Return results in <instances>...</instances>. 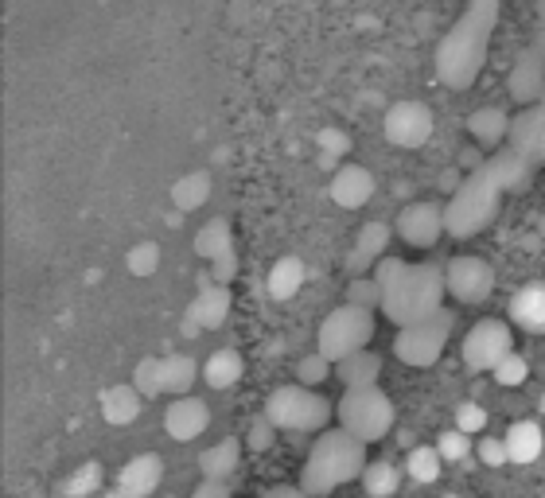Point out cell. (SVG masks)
I'll return each mask as SVG.
<instances>
[{
	"mask_svg": "<svg viewBox=\"0 0 545 498\" xmlns=\"http://www.w3.org/2000/svg\"><path fill=\"white\" fill-rule=\"evenodd\" d=\"M366 444L355 440L351 432L343 428H327L312 440L308 456H304V467H300V491H308L312 498H327L335 495L339 487L363 479L366 471Z\"/></svg>",
	"mask_w": 545,
	"mask_h": 498,
	"instance_id": "obj_1",
	"label": "cell"
},
{
	"mask_svg": "<svg viewBox=\"0 0 545 498\" xmlns=\"http://www.w3.org/2000/svg\"><path fill=\"white\" fill-rule=\"evenodd\" d=\"M495 4H499V0H472V4H468V16L440 43L436 67H440L448 86L464 90V86L475 82V74L483 71L487 36H491V24H495Z\"/></svg>",
	"mask_w": 545,
	"mask_h": 498,
	"instance_id": "obj_2",
	"label": "cell"
},
{
	"mask_svg": "<svg viewBox=\"0 0 545 498\" xmlns=\"http://www.w3.org/2000/svg\"><path fill=\"white\" fill-rule=\"evenodd\" d=\"M444 292L448 288L440 265H405V273L382 296V316L398 327L429 320L444 308Z\"/></svg>",
	"mask_w": 545,
	"mask_h": 498,
	"instance_id": "obj_3",
	"label": "cell"
},
{
	"mask_svg": "<svg viewBox=\"0 0 545 498\" xmlns=\"http://www.w3.org/2000/svg\"><path fill=\"white\" fill-rule=\"evenodd\" d=\"M499 195H503L499 183L487 176L483 168L472 172L448 195V203H444L448 234L452 238H475V234H483L495 222V214H499Z\"/></svg>",
	"mask_w": 545,
	"mask_h": 498,
	"instance_id": "obj_4",
	"label": "cell"
},
{
	"mask_svg": "<svg viewBox=\"0 0 545 498\" xmlns=\"http://www.w3.org/2000/svg\"><path fill=\"white\" fill-rule=\"evenodd\" d=\"M331 413L335 409L327 405L324 393L308 390L300 382L277 386V390L265 397V417L273 421L277 432H312V436H320V432H327Z\"/></svg>",
	"mask_w": 545,
	"mask_h": 498,
	"instance_id": "obj_5",
	"label": "cell"
},
{
	"mask_svg": "<svg viewBox=\"0 0 545 498\" xmlns=\"http://www.w3.org/2000/svg\"><path fill=\"white\" fill-rule=\"evenodd\" d=\"M335 421L343 432H351L355 440L363 444H374L382 436L394 432V421H398V409L390 401L386 390H343L339 405H335Z\"/></svg>",
	"mask_w": 545,
	"mask_h": 498,
	"instance_id": "obj_6",
	"label": "cell"
},
{
	"mask_svg": "<svg viewBox=\"0 0 545 498\" xmlns=\"http://www.w3.org/2000/svg\"><path fill=\"white\" fill-rule=\"evenodd\" d=\"M370 339H374V312H363L355 304H339L316 327V351L331 362H343V358L366 351Z\"/></svg>",
	"mask_w": 545,
	"mask_h": 498,
	"instance_id": "obj_7",
	"label": "cell"
},
{
	"mask_svg": "<svg viewBox=\"0 0 545 498\" xmlns=\"http://www.w3.org/2000/svg\"><path fill=\"white\" fill-rule=\"evenodd\" d=\"M456 327V316L452 312H436L429 320H417V323H405L398 327L394 335V358L401 366H413V370H429L440 362L444 347H448V335Z\"/></svg>",
	"mask_w": 545,
	"mask_h": 498,
	"instance_id": "obj_8",
	"label": "cell"
},
{
	"mask_svg": "<svg viewBox=\"0 0 545 498\" xmlns=\"http://www.w3.org/2000/svg\"><path fill=\"white\" fill-rule=\"evenodd\" d=\"M507 355H514V323L495 320V316L468 327V335L460 343V358L472 374H491Z\"/></svg>",
	"mask_w": 545,
	"mask_h": 498,
	"instance_id": "obj_9",
	"label": "cell"
},
{
	"mask_svg": "<svg viewBox=\"0 0 545 498\" xmlns=\"http://www.w3.org/2000/svg\"><path fill=\"white\" fill-rule=\"evenodd\" d=\"M499 285L495 277V265L487 257H475V253H456L448 265H444V288L456 304L475 308V304H487L491 292Z\"/></svg>",
	"mask_w": 545,
	"mask_h": 498,
	"instance_id": "obj_10",
	"label": "cell"
},
{
	"mask_svg": "<svg viewBox=\"0 0 545 498\" xmlns=\"http://www.w3.org/2000/svg\"><path fill=\"white\" fill-rule=\"evenodd\" d=\"M433 129H436V117L433 109L417 98H401L394 106L382 113V137L401 148V152H417L425 144L433 141Z\"/></svg>",
	"mask_w": 545,
	"mask_h": 498,
	"instance_id": "obj_11",
	"label": "cell"
},
{
	"mask_svg": "<svg viewBox=\"0 0 545 498\" xmlns=\"http://www.w3.org/2000/svg\"><path fill=\"white\" fill-rule=\"evenodd\" d=\"M394 234L409 249H433L444 234H448V222H444V203L436 199H417L409 207H401L398 222H394Z\"/></svg>",
	"mask_w": 545,
	"mask_h": 498,
	"instance_id": "obj_12",
	"label": "cell"
},
{
	"mask_svg": "<svg viewBox=\"0 0 545 498\" xmlns=\"http://www.w3.org/2000/svg\"><path fill=\"white\" fill-rule=\"evenodd\" d=\"M374 191H378V179L370 168L363 164H339L335 172H331V183H327V195H331V203L339 207V211H363L366 203L374 199Z\"/></svg>",
	"mask_w": 545,
	"mask_h": 498,
	"instance_id": "obj_13",
	"label": "cell"
},
{
	"mask_svg": "<svg viewBox=\"0 0 545 498\" xmlns=\"http://www.w3.org/2000/svg\"><path fill=\"white\" fill-rule=\"evenodd\" d=\"M207 428H211V405H207L203 397H195V393L176 397V401L168 405V413H164V432H168L176 444L199 440Z\"/></svg>",
	"mask_w": 545,
	"mask_h": 498,
	"instance_id": "obj_14",
	"label": "cell"
},
{
	"mask_svg": "<svg viewBox=\"0 0 545 498\" xmlns=\"http://www.w3.org/2000/svg\"><path fill=\"white\" fill-rule=\"evenodd\" d=\"M390 238H394V226H386V222H366V226H359L355 246L347 253V269H351L355 277H370L374 265H378L382 257H390V253H386V249H390Z\"/></svg>",
	"mask_w": 545,
	"mask_h": 498,
	"instance_id": "obj_15",
	"label": "cell"
},
{
	"mask_svg": "<svg viewBox=\"0 0 545 498\" xmlns=\"http://www.w3.org/2000/svg\"><path fill=\"white\" fill-rule=\"evenodd\" d=\"M160 483H164V460L148 452V456H133V460L117 471L113 491L121 498H152Z\"/></svg>",
	"mask_w": 545,
	"mask_h": 498,
	"instance_id": "obj_16",
	"label": "cell"
},
{
	"mask_svg": "<svg viewBox=\"0 0 545 498\" xmlns=\"http://www.w3.org/2000/svg\"><path fill=\"white\" fill-rule=\"evenodd\" d=\"M510 323L526 335H545V281H530L510 296Z\"/></svg>",
	"mask_w": 545,
	"mask_h": 498,
	"instance_id": "obj_17",
	"label": "cell"
},
{
	"mask_svg": "<svg viewBox=\"0 0 545 498\" xmlns=\"http://www.w3.org/2000/svg\"><path fill=\"white\" fill-rule=\"evenodd\" d=\"M230 316V288L226 285H211L207 277H203V288L195 292V300H191V308H187V320L195 323L199 331H215L222 327Z\"/></svg>",
	"mask_w": 545,
	"mask_h": 498,
	"instance_id": "obj_18",
	"label": "cell"
},
{
	"mask_svg": "<svg viewBox=\"0 0 545 498\" xmlns=\"http://www.w3.org/2000/svg\"><path fill=\"white\" fill-rule=\"evenodd\" d=\"M503 444H507V456L514 467H530V463L542 460L545 452V428L542 421H514L507 428V436H503Z\"/></svg>",
	"mask_w": 545,
	"mask_h": 498,
	"instance_id": "obj_19",
	"label": "cell"
},
{
	"mask_svg": "<svg viewBox=\"0 0 545 498\" xmlns=\"http://www.w3.org/2000/svg\"><path fill=\"white\" fill-rule=\"evenodd\" d=\"M308 281V269H304V261L300 257H277L273 265H269V277H265V288H269V296L277 300V304H289L300 296V288Z\"/></svg>",
	"mask_w": 545,
	"mask_h": 498,
	"instance_id": "obj_20",
	"label": "cell"
},
{
	"mask_svg": "<svg viewBox=\"0 0 545 498\" xmlns=\"http://www.w3.org/2000/svg\"><path fill=\"white\" fill-rule=\"evenodd\" d=\"M242 374H246V358L234 347H218L203 358V382L211 390H234L242 382Z\"/></svg>",
	"mask_w": 545,
	"mask_h": 498,
	"instance_id": "obj_21",
	"label": "cell"
},
{
	"mask_svg": "<svg viewBox=\"0 0 545 498\" xmlns=\"http://www.w3.org/2000/svg\"><path fill=\"white\" fill-rule=\"evenodd\" d=\"M335 378L343 390H374L382 382V358L374 351H359V355L335 362Z\"/></svg>",
	"mask_w": 545,
	"mask_h": 498,
	"instance_id": "obj_22",
	"label": "cell"
},
{
	"mask_svg": "<svg viewBox=\"0 0 545 498\" xmlns=\"http://www.w3.org/2000/svg\"><path fill=\"white\" fill-rule=\"evenodd\" d=\"M145 409V393L137 390L133 382L129 386H113V390L102 393V417H106L113 428H125L133 425Z\"/></svg>",
	"mask_w": 545,
	"mask_h": 498,
	"instance_id": "obj_23",
	"label": "cell"
},
{
	"mask_svg": "<svg viewBox=\"0 0 545 498\" xmlns=\"http://www.w3.org/2000/svg\"><path fill=\"white\" fill-rule=\"evenodd\" d=\"M468 133H472V141L483 144V148H499L510 133V113L503 106H479L472 117H468Z\"/></svg>",
	"mask_w": 545,
	"mask_h": 498,
	"instance_id": "obj_24",
	"label": "cell"
},
{
	"mask_svg": "<svg viewBox=\"0 0 545 498\" xmlns=\"http://www.w3.org/2000/svg\"><path fill=\"white\" fill-rule=\"evenodd\" d=\"M195 257L199 261H218V257H226V253H234V234H230V222L226 218H211V222H203L199 230H195Z\"/></svg>",
	"mask_w": 545,
	"mask_h": 498,
	"instance_id": "obj_25",
	"label": "cell"
},
{
	"mask_svg": "<svg viewBox=\"0 0 545 498\" xmlns=\"http://www.w3.org/2000/svg\"><path fill=\"white\" fill-rule=\"evenodd\" d=\"M238 463H242V440L226 436V440L211 444V448L199 456V471H203L211 483H222L226 475H234V471H238Z\"/></svg>",
	"mask_w": 545,
	"mask_h": 498,
	"instance_id": "obj_26",
	"label": "cell"
},
{
	"mask_svg": "<svg viewBox=\"0 0 545 498\" xmlns=\"http://www.w3.org/2000/svg\"><path fill=\"white\" fill-rule=\"evenodd\" d=\"M359 483H363L366 498H394L405 483V467H398L394 460H370Z\"/></svg>",
	"mask_w": 545,
	"mask_h": 498,
	"instance_id": "obj_27",
	"label": "cell"
},
{
	"mask_svg": "<svg viewBox=\"0 0 545 498\" xmlns=\"http://www.w3.org/2000/svg\"><path fill=\"white\" fill-rule=\"evenodd\" d=\"M444 475V456L436 452V444H417L405 456V479L417 487H433L436 479Z\"/></svg>",
	"mask_w": 545,
	"mask_h": 498,
	"instance_id": "obj_28",
	"label": "cell"
},
{
	"mask_svg": "<svg viewBox=\"0 0 545 498\" xmlns=\"http://www.w3.org/2000/svg\"><path fill=\"white\" fill-rule=\"evenodd\" d=\"M211 172H183L176 183H172V203L176 211H199L207 199H211Z\"/></svg>",
	"mask_w": 545,
	"mask_h": 498,
	"instance_id": "obj_29",
	"label": "cell"
},
{
	"mask_svg": "<svg viewBox=\"0 0 545 498\" xmlns=\"http://www.w3.org/2000/svg\"><path fill=\"white\" fill-rule=\"evenodd\" d=\"M545 86V63L538 55H526L514 74H510V94H514V102H538V94H542Z\"/></svg>",
	"mask_w": 545,
	"mask_h": 498,
	"instance_id": "obj_30",
	"label": "cell"
},
{
	"mask_svg": "<svg viewBox=\"0 0 545 498\" xmlns=\"http://www.w3.org/2000/svg\"><path fill=\"white\" fill-rule=\"evenodd\" d=\"M195 378H203V366L191 355H168L164 358V393L187 397L195 390Z\"/></svg>",
	"mask_w": 545,
	"mask_h": 498,
	"instance_id": "obj_31",
	"label": "cell"
},
{
	"mask_svg": "<svg viewBox=\"0 0 545 498\" xmlns=\"http://www.w3.org/2000/svg\"><path fill=\"white\" fill-rule=\"evenodd\" d=\"M483 172L499 183V191H514L530 179V164L522 160V152H507V156H495L491 164H483Z\"/></svg>",
	"mask_w": 545,
	"mask_h": 498,
	"instance_id": "obj_32",
	"label": "cell"
},
{
	"mask_svg": "<svg viewBox=\"0 0 545 498\" xmlns=\"http://www.w3.org/2000/svg\"><path fill=\"white\" fill-rule=\"evenodd\" d=\"M436 452L444 456V463H468L475 452V440L468 432H460V428H444L440 436H436Z\"/></svg>",
	"mask_w": 545,
	"mask_h": 498,
	"instance_id": "obj_33",
	"label": "cell"
},
{
	"mask_svg": "<svg viewBox=\"0 0 545 498\" xmlns=\"http://www.w3.org/2000/svg\"><path fill=\"white\" fill-rule=\"evenodd\" d=\"M327 378H335V362L324 358L320 351H312V355H304L300 362H296V382H300V386L320 390Z\"/></svg>",
	"mask_w": 545,
	"mask_h": 498,
	"instance_id": "obj_34",
	"label": "cell"
},
{
	"mask_svg": "<svg viewBox=\"0 0 545 498\" xmlns=\"http://www.w3.org/2000/svg\"><path fill=\"white\" fill-rule=\"evenodd\" d=\"M316 148H320V160H324L327 168H339V164H347L343 156L351 152V137L343 133V129H335V125H327L316 133Z\"/></svg>",
	"mask_w": 545,
	"mask_h": 498,
	"instance_id": "obj_35",
	"label": "cell"
},
{
	"mask_svg": "<svg viewBox=\"0 0 545 498\" xmlns=\"http://www.w3.org/2000/svg\"><path fill=\"white\" fill-rule=\"evenodd\" d=\"M491 378H495V386L499 390H518V386H526L530 382V362H526V355H507L495 370H491Z\"/></svg>",
	"mask_w": 545,
	"mask_h": 498,
	"instance_id": "obj_36",
	"label": "cell"
},
{
	"mask_svg": "<svg viewBox=\"0 0 545 498\" xmlns=\"http://www.w3.org/2000/svg\"><path fill=\"white\" fill-rule=\"evenodd\" d=\"M382 285L374 281V277H355L351 285H347V304H355V308H363V312H382Z\"/></svg>",
	"mask_w": 545,
	"mask_h": 498,
	"instance_id": "obj_37",
	"label": "cell"
},
{
	"mask_svg": "<svg viewBox=\"0 0 545 498\" xmlns=\"http://www.w3.org/2000/svg\"><path fill=\"white\" fill-rule=\"evenodd\" d=\"M452 421H456L460 432H468V436L475 440V436H483V432H487V425H491V413H487L479 401H464V405H456Z\"/></svg>",
	"mask_w": 545,
	"mask_h": 498,
	"instance_id": "obj_38",
	"label": "cell"
},
{
	"mask_svg": "<svg viewBox=\"0 0 545 498\" xmlns=\"http://www.w3.org/2000/svg\"><path fill=\"white\" fill-rule=\"evenodd\" d=\"M125 265H129L133 277H152L160 269V246L156 242H137L125 253Z\"/></svg>",
	"mask_w": 545,
	"mask_h": 498,
	"instance_id": "obj_39",
	"label": "cell"
},
{
	"mask_svg": "<svg viewBox=\"0 0 545 498\" xmlns=\"http://www.w3.org/2000/svg\"><path fill=\"white\" fill-rule=\"evenodd\" d=\"M133 386L145 393V397L164 393V358H145V362L133 370Z\"/></svg>",
	"mask_w": 545,
	"mask_h": 498,
	"instance_id": "obj_40",
	"label": "cell"
},
{
	"mask_svg": "<svg viewBox=\"0 0 545 498\" xmlns=\"http://www.w3.org/2000/svg\"><path fill=\"white\" fill-rule=\"evenodd\" d=\"M98 483H102V467H98V463H86V467H78L71 479H67L63 498H90L98 491Z\"/></svg>",
	"mask_w": 545,
	"mask_h": 498,
	"instance_id": "obj_41",
	"label": "cell"
},
{
	"mask_svg": "<svg viewBox=\"0 0 545 498\" xmlns=\"http://www.w3.org/2000/svg\"><path fill=\"white\" fill-rule=\"evenodd\" d=\"M475 460L483 463V467H491V471L507 467L510 456H507V444H503V436H479V444H475Z\"/></svg>",
	"mask_w": 545,
	"mask_h": 498,
	"instance_id": "obj_42",
	"label": "cell"
},
{
	"mask_svg": "<svg viewBox=\"0 0 545 498\" xmlns=\"http://www.w3.org/2000/svg\"><path fill=\"white\" fill-rule=\"evenodd\" d=\"M273 440H277V428H273V421L261 413L254 425H250V436H246V444H250L254 452H269V448H273Z\"/></svg>",
	"mask_w": 545,
	"mask_h": 498,
	"instance_id": "obj_43",
	"label": "cell"
},
{
	"mask_svg": "<svg viewBox=\"0 0 545 498\" xmlns=\"http://www.w3.org/2000/svg\"><path fill=\"white\" fill-rule=\"evenodd\" d=\"M238 277V257L234 253H226V257H218V261H211V269H207V281L211 285H226L230 288V281Z\"/></svg>",
	"mask_w": 545,
	"mask_h": 498,
	"instance_id": "obj_44",
	"label": "cell"
},
{
	"mask_svg": "<svg viewBox=\"0 0 545 498\" xmlns=\"http://www.w3.org/2000/svg\"><path fill=\"white\" fill-rule=\"evenodd\" d=\"M401 273H405V261H401V257H382V261L374 265V273H370V277H374V281L382 285V292H386V288L398 281Z\"/></svg>",
	"mask_w": 545,
	"mask_h": 498,
	"instance_id": "obj_45",
	"label": "cell"
},
{
	"mask_svg": "<svg viewBox=\"0 0 545 498\" xmlns=\"http://www.w3.org/2000/svg\"><path fill=\"white\" fill-rule=\"evenodd\" d=\"M261 498H312V495L300 491V487H273V491H265Z\"/></svg>",
	"mask_w": 545,
	"mask_h": 498,
	"instance_id": "obj_46",
	"label": "cell"
},
{
	"mask_svg": "<svg viewBox=\"0 0 545 498\" xmlns=\"http://www.w3.org/2000/svg\"><path fill=\"white\" fill-rule=\"evenodd\" d=\"M440 498H460V495H440Z\"/></svg>",
	"mask_w": 545,
	"mask_h": 498,
	"instance_id": "obj_47",
	"label": "cell"
},
{
	"mask_svg": "<svg viewBox=\"0 0 545 498\" xmlns=\"http://www.w3.org/2000/svg\"><path fill=\"white\" fill-rule=\"evenodd\" d=\"M542 413H545V397H542Z\"/></svg>",
	"mask_w": 545,
	"mask_h": 498,
	"instance_id": "obj_48",
	"label": "cell"
}]
</instances>
